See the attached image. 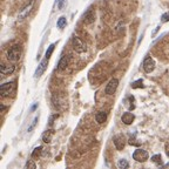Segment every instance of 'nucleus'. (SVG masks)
Masks as SVG:
<instances>
[{"instance_id": "f257e3e1", "label": "nucleus", "mask_w": 169, "mask_h": 169, "mask_svg": "<svg viewBox=\"0 0 169 169\" xmlns=\"http://www.w3.org/2000/svg\"><path fill=\"white\" fill-rule=\"evenodd\" d=\"M17 89V82L15 81H10L6 84H1L0 87V94L2 98H10L11 95H13Z\"/></svg>"}, {"instance_id": "f03ea898", "label": "nucleus", "mask_w": 169, "mask_h": 169, "mask_svg": "<svg viewBox=\"0 0 169 169\" xmlns=\"http://www.w3.org/2000/svg\"><path fill=\"white\" fill-rule=\"evenodd\" d=\"M21 53H22L21 46L14 45L7 51V59H8L10 61H12V62H17V61H19L20 60Z\"/></svg>"}, {"instance_id": "7ed1b4c3", "label": "nucleus", "mask_w": 169, "mask_h": 169, "mask_svg": "<svg viewBox=\"0 0 169 169\" xmlns=\"http://www.w3.org/2000/svg\"><path fill=\"white\" fill-rule=\"evenodd\" d=\"M133 159L137 161V162H144V161H147L148 159H149V154H148V151L144 149H136L134 150V153H133Z\"/></svg>"}, {"instance_id": "20e7f679", "label": "nucleus", "mask_w": 169, "mask_h": 169, "mask_svg": "<svg viewBox=\"0 0 169 169\" xmlns=\"http://www.w3.org/2000/svg\"><path fill=\"white\" fill-rule=\"evenodd\" d=\"M72 46H73L74 51L78 53L86 52V48H87V47H86V44H84L79 37H74V38H73V40H72Z\"/></svg>"}, {"instance_id": "39448f33", "label": "nucleus", "mask_w": 169, "mask_h": 169, "mask_svg": "<svg viewBox=\"0 0 169 169\" xmlns=\"http://www.w3.org/2000/svg\"><path fill=\"white\" fill-rule=\"evenodd\" d=\"M126 141H127V139L124 136V134H116L113 137V142H114V146L117 150H124V146H126Z\"/></svg>"}, {"instance_id": "423d86ee", "label": "nucleus", "mask_w": 169, "mask_h": 169, "mask_svg": "<svg viewBox=\"0 0 169 169\" xmlns=\"http://www.w3.org/2000/svg\"><path fill=\"white\" fill-rule=\"evenodd\" d=\"M117 86H119V80L117 79H112L111 81L107 84L106 88H104V93L107 95H113L117 89Z\"/></svg>"}, {"instance_id": "0eeeda50", "label": "nucleus", "mask_w": 169, "mask_h": 169, "mask_svg": "<svg viewBox=\"0 0 169 169\" xmlns=\"http://www.w3.org/2000/svg\"><path fill=\"white\" fill-rule=\"evenodd\" d=\"M48 60L49 59L45 58L39 64V66H38V68L35 69V73H34V78H40L44 73H45V71L47 69V66H48Z\"/></svg>"}, {"instance_id": "6e6552de", "label": "nucleus", "mask_w": 169, "mask_h": 169, "mask_svg": "<svg viewBox=\"0 0 169 169\" xmlns=\"http://www.w3.org/2000/svg\"><path fill=\"white\" fill-rule=\"evenodd\" d=\"M143 69L146 73H151V72L155 69V61L154 59L147 57V58L143 60Z\"/></svg>"}, {"instance_id": "1a4fd4ad", "label": "nucleus", "mask_w": 169, "mask_h": 169, "mask_svg": "<svg viewBox=\"0 0 169 169\" xmlns=\"http://www.w3.org/2000/svg\"><path fill=\"white\" fill-rule=\"evenodd\" d=\"M33 5H34V0H32L28 5H26V6L24 7L21 11H20V13L19 15H18V20L19 21H21V20H24L25 18H26L28 14L31 13V11H32V8H33Z\"/></svg>"}, {"instance_id": "9d476101", "label": "nucleus", "mask_w": 169, "mask_h": 169, "mask_svg": "<svg viewBox=\"0 0 169 169\" xmlns=\"http://www.w3.org/2000/svg\"><path fill=\"white\" fill-rule=\"evenodd\" d=\"M15 71V66L12 64H2L0 66V72H1V75H10Z\"/></svg>"}, {"instance_id": "9b49d317", "label": "nucleus", "mask_w": 169, "mask_h": 169, "mask_svg": "<svg viewBox=\"0 0 169 169\" xmlns=\"http://www.w3.org/2000/svg\"><path fill=\"white\" fill-rule=\"evenodd\" d=\"M53 104H54V107L57 108V109H59V111H61V107H60V104H65V106H67V101H66L65 98L60 99V94H54L53 95Z\"/></svg>"}, {"instance_id": "f8f14e48", "label": "nucleus", "mask_w": 169, "mask_h": 169, "mask_svg": "<svg viewBox=\"0 0 169 169\" xmlns=\"http://www.w3.org/2000/svg\"><path fill=\"white\" fill-rule=\"evenodd\" d=\"M134 120H135V115H134L133 113H130V112H126V113L122 114V116H121V121H122L124 124H127V126L133 124Z\"/></svg>"}, {"instance_id": "ddd939ff", "label": "nucleus", "mask_w": 169, "mask_h": 169, "mask_svg": "<svg viewBox=\"0 0 169 169\" xmlns=\"http://www.w3.org/2000/svg\"><path fill=\"white\" fill-rule=\"evenodd\" d=\"M84 21L86 24H93V22L95 21V13H94V11H93L92 8H88L87 12L84 13Z\"/></svg>"}, {"instance_id": "4468645a", "label": "nucleus", "mask_w": 169, "mask_h": 169, "mask_svg": "<svg viewBox=\"0 0 169 169\" xmlns=\"http://www.w3.org/2000/svg\"><path fill=\"white\" fill-rule=\"evenodd\" d=\"M69 64V57L68 55H64L62 58L60 59V61H59L58 64V69L59 71H65L66 68H67V66Z\"/></svg>"}, {"instance_id": "2eb2a0df", "label": "nucleus", "mask_w": 169, "mask_h": 169, "mask_svg": "<svg viewBox=\"0 0 169 169\" xmlns=\"http://www.w3.org/2000/svg\"><path fill=\"white\" fill-rule=\"evenodd\" d=\"M54 135V130L49 129V130H46L45 133L42 134V141L46 143H49L52 141V137Z\"/></svg>"}, {"instance_id": "dca6fc26", "label": "nucleus", "mask_w": 169, "mask_h": 169, "mask_svg": "<svg viewBox=\"0 0 169 169\" xmlns=\"http://www.w3.org/2000/svg\"><path fill=\"white\" fill-rule=\"evenodd\" d=\"M95 120H96V122L98 124H104V121L107 120V113L106 112H99L98 114L95 115Z\"/></svg>"}, {"instance_id": "f3484780", "label": "nucleus", "mask_w": 169, "mask_h": 169, "mask_svg": "<svg viewBox=\"0 0 169 169\" xmlns=\"http://www.w3.org/2000/svg\"><path fill=\"white\" fill-rule=\"evenodd\" d=\"M151 162H154L156 166H162V156L161 154H156L151 156Z\"/></svg>"}, {"instance_id": "a211bd4d", "label": "nucleus", "mask_w": 169, "mask_h": 169, "mask_svg": "<svg viewBox=\"0 0 169 169\" xmlns=\"http://www.w3.org/2000/svg\"><path fill=\"white\" fill-rule=\"evenodd\" d=\"M66 25H67V19H66V17H60L58 19V21H57V26H58V28H65Z\"/></svg>"}, {"instance_id": "6ab92c4d", "label": "nucleus", "mask_w": 169, "mask_h": 169, "mask_svg": "<svg viewBox=\"0 0 169 169\" xmlns=\"http://www.w3.org/2000/svg\"><path fill=\"white\" fill-rule=\"evenodd\" d=\"M117 167H119V169H127L129 167V163H128V161L126 159H121L117 162Z\"/></svg>"}, {"instance_id": "aec40b11", "label": "nucleus", "mask_w": 169, "mask_h": 169, "mask_svg": "<svg viewBox=\"0 0 169 169\" xmlns=\"http://www.w3.org/2000/svg\"><path fill=\"white\" fill-rule=\"evenodd\" d=\"M42 147L39 146V147H37V148H34V150L32 151V159H38L40 155H41V151H42Z\"/></svg>"}, {"instance_id": "412c9836", "label": "nucleus", "mask_w": 169, "mask_h": 169, "mask_svg": "<svg viewBox=\"0 0 169 169\" xmlns=\"http://www.w3.org/2000/svg\"><path fill=\"white\" fill-rule=\"evenodd\" d=\"M144 86H143V81L142 79H140V80H136V81H134L133 84H132V88H143Z\"/></svg>"}, {"instance_id": "4be33fe9", "label": "nucleus", "mask_w": 169, "mask_h": 169, "mask_svg": "<svg viewBox=\"0 0 169 169\" xmlns=\"http://www.w3.org/2000/svg\"><path fill=\"white\" fill-rule=\"evenodd\" d=\"M38 121H39V116H35L34 119H33V121H32V124H31V126L27 128V132L28 133H31L34 128H35V126H37V124H38Z\"/></svg>"}, {"instance_id": "5701e85b", "label": "nucleus", "mask_w": 169, "mask_h": 169, "mask_svg": "<svg viewBox=\"0 0 169 169\" xmlns=\"http://www.w3.org/2000/svg\"><path fill=\"white\" fill-rule=\"evenodd\" d=\"M54 48H55V44H52V45H49L48 49L46 51L45 58H47V59L51 58V55H52V53H53V51H54Z\"/></svg>"}, {"instance_id": "b1692460", "label": "nucleus", "mask_w": 169, "mask_h": 169, "mask_svg": "<svg viewBox=\"0 0 169 169\" xmlns=\"http://www.w3.org/2000/svg\"><path fill=\"white\" fill-rule=\"evenodd\" d=\"M25 167H26V168H32V169H35V168H37V166H35V163L33 162V160H28Z\"/></svg>"}, {"instance_id": "393cba45", "label": "nucleus", "mask_w": 169, "mask_h": 169, "mask_svg": "<svg viewBox=\"0 0 169 169\" xmlns=\"http://www.w3.org/2000/svg\"><path fill=\"white\" fill-rule=\"evenodd\" d=\"M161 21H162V22H168L169 21V12L162 14V17H161Z\"/></svg>"}, {"instance_id": "a878e982", "label": "nucleus", "mask_w": 169, "mask_h": 169, "mask_svg": "<svg viewBox=\"0 0 169 169\" xmlns=\"http://www.w3.org/2000/svg\"><path fill=\"white\" fill-rule=\"evenodd\" d=\"M65 4H66V0H60V1H59V5H58L59 10H62V7L65 6Z\"/></svg>"}, {"instance_id": "bb28decb", "label": "nucleus", "mask_w": 169, "mask_h": 169, "mask_svg": "<svg viewBox=\"0 0 169 169\" xmlns=\"http://www.w3.org/2000/svg\"><path fill=\"white\" fill-rule=\"evenodd\" d=\"M135 141H136L135 139L130 137V139H129V144H135V146H137V144H139V142H135Z\"/></svg>"}, {"instance_id": "cd10ccee", "label": "nucleus", "mask_w": 169, "mask_h": 169, "mask_svg": "<svg viewBox=\"0 0 169 169\" xmlns=\"http://www.w3.org/2000/svg\"><path fill=\"white\" fill-rule=\"evenodd\" d=\"M166 154L169 156V144H167V146H166Z\"/></svg>"}, {"instance_id": "c85d7f7f", "label": "nucleus", "mask_w": 169, "mask_h": 169, "mask_svg": "<svg viewBox=\"0 0 169 169\" xmlns=\"http://www.w3.org/2000/svg\"><path fill=\"white\" fill-rule=\"evenodd\" d=\"M37 106H38V104H33V107H32V111H34V109H35V108H37Z\"/></svg>"}, {"instance_id": "c756f323", "label": "nucleus", "mask_w": 169, "mask_h": 169, "mask_svg": "<svg viewBox=\"0 0 169 169\" xmlns=\"http://www.w3.org/2000/svg\"><path fill=\"white\" fill-rule=\"evenodd\" d=\"M163 167H164V168H169V163H167V164H164Z\"/></svg>"}]
</instances>
